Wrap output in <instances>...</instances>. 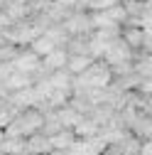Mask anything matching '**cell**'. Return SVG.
Returning <instances> with one entry per match:
<instances>
[{"instance_id":"6da1fadb","label":"cell","mask_w":152,"mask_h":155,"mask_svg":"<svg viewBox=\"0 0 152 155\" xmlns=\"http://www.w3.org/2000/svg\"><path fill=\"white\" fill-rule=\"evenodd\" d=\"M12 62H15V69H17V71L34 76V81L40 79V76L47 74V71L42 69V57L37 54L34 49H30V47H22L20 52H17V57H15Z\"/></svg>"},{"instance_id":"7a4b0ae2","label":"cell","mask_w":152,"mask_h":155,"mask_svg":"<svg viewBox=\"0 0 152 155\" xmlns=\"http://www.w3.org/2000/svg\"><path fill=\"white\" fill-rule=\"evenodd\" d=\"M120 37L135 49L138 54L142 52V47H145V40H147V35H145V27L142 25H123L120 27Z\"/></svg>"},{"instance_id":"3957f363","label":"cell","mask_w":152,"mask_h":155,"mask_svg":"<svg viewBox=\"0 0 152 155\" xmlns=\"http://www.w3.org/2000/svg\"><path fill=\"white\" fill-rule=\"evenodd\" d=\"M66 64H69V52H66V47H56L54 52H49L44 59H42V69H44L47 74L59 71V69H66Z\"/></svg>"},{"instance_id":"277c9868","label":"cell","mask_w":152,"mask_h":155,"mask_svg":"<svg viewBox=\"0 0 152 155\" xmlns=\"http://www.w3.org/2000/svg\"><path fill=\"white\" fill-rule=\"evenodd\" d=\"M54 148H52V138L47 133H34V135H30L27 138V153H32V155H49Z\"/></svg>"},{"instance_id":"5b68a950","label":"cell","mask_w":152,"mask_h":155,"mask_svg":"<svg viewBox=\"0 0 152 155\" xmlns=\"http://www.w3.org/2000/svg\"><path fill=\"white\" fill-rule=\"evenodd\" d=\"M71 130L76 133V138H93V135H98V133H101V126L93 121L91 116H81L79 123H76Z\"/></svg>"},{"instance_id":"8992f818","label":"cell","mask_w":152,"mask_h":155,"mask_svg":"<svg viewBox=\"0 0 152 155\" xmlns=\"http://www.w3.org/2000/svg\"><path fill=\"white\" fill-rule=\"evenodd\" d=\"M93 62H96V57H93V54H69V64H66V69H69L74 76H81Z\"/></svg>"},{"instance_id":"52a82bcc","label":"cell","mask_w":152,"mask_h":155,"mask_svg":"<svg viewBox=\"0 0 152 155\" xmlns=\"http://www.w3.org/2000/svg\"><path fill=\"white\" fill-rule=\"evenodd\" d=\"M74 140H76V133L71 128H64V130H59L56 135H52V148L54 150H69L74 145Z\"/></svg>"},{"instance_id":"ba28073f","label":"cell","mask_w":152,"mask_h":155,"mask_svg":"<svg viewBox=\"0 0 152 155\" xmlns=\"http://www.w3.org/2000/svg\"><path fill=\"white\" fill-rule=\"evenodd\" d=\"M27 150V138H17V135H5L3 140V153L5 155H17Z\"/></svg>"},{"instance_id":"9c48e42d","label":"cell","mask_w":152,"mask_h":155,"mask_svg":"<svg viewBox=\"0 0 152 155\" xmlns=\"http://www.w3.org/2000/svg\"><path fill=\"white\" fill-rule=\"evenodd\" d=\"M20 113L15 106H12V101H10V96H0V128H5L15 116Z\"/></svg>"},{"instance_id":"30bf717a","label":"cell","mask_w":152,"mask_h":155,"mask_svg":"<svg viewBox=\"0 0 152 155\" xmlns=\"http://www.w3.org/2000/svg\"><path fill=\"white\" fill-rule=\"evenodd\" d=\"M56 116H59V121H62L64 128H74L76 123H79V118H81V113H79V111H74L71 104L64 106V108H56Z\"/></svg>"},{"instance_id":"8fae6325","label":"cell","mask_w":152,"mask_h":155,"mask_svg":"<svg viewBox=\"0 0 152 155\" xmlns=\"http://www.w3.org/2000/svg\"><path fill=\"white\" fill-rule=\"evenodd\" d=\"M91 25H93V30H116L118 25L110 20V15H108V10H103V12H91Z\"/></svg>"},{"instance_id":"7c38bea8","label":"cell","mask_w":152,"mask_h":155,"mask_svg":"<svg viewBox=\"0 0 152 155\" xmlns=\"http://www.w3.org/2000/svg\"><path fill=\"white\" fill-rule=\"evenodd\" d=\"M66 52H69V54H91L88 37H69V42H66Z\"/></svg>"},{"instance_id":"4fadbf2b","label":"cell","mask_w":152,"mask_h":155,"mask_svg":"<svg viewBox=\"0 0 152 155\" xmlns=\"http://www.w3.org/2000/svg\"><path fill=\"white\" fill-rule=\"evenodd\" d=\"M30 49H34V52H37V54H40L42 59H44V57H47L49 52H54V49H56V45L49 40L47 35H40V37H37V40L30 45Z\"/></svg>"},{"instance_id":"5bb4252c","label":"cell","mask_w":152,"mask_h":155,"mask_svg":"<svg viewBox=\"0 0 152 155\" xmlns=\"http://www.w3.org/2000/svg\"><path fill=\"white\" fill-rule=\"evenodd\" d=\"M108 15H110V20H113V22H116V25H118V27H123V25H125V22H128V17H130V15H128V10H125V5H123V3H120V5H113V8H110V10H108Z\"/></svg>"},{"instance_id":"9a60e30c","label":"cell","mask_w":152,"mask_h":155,"mask_svg":"<svg viewBox=\"0 0 152 155\" xmlns=\"http://www.w3.org/2000/svg\"><path fill=\"white\" fill-rule=\"evenodd\" d=\"M20 49H22V47H17V45H12V42H3V45H0V62H12Z\"/></svg>"},{"instance_id":"2e32d148","label":"cell","mask_w":152,"mask_h":155,"mask_svg":"<svg viewBox=\"0 0 152 155\" xmlns=\"http://www.w3.org/2000/svg\"><path fill=\"white\" fill-rule=\"evenodd\" d=\"M123 0H88V12H103L110 10L113 5H120Z\"/></svg>"},{"instance_id":"e0dca14e","label":"cell","mask_w":152,"mask_h":155,"mask_svg":"<svg viewBox=\"0 0 152 155\" xmlns=\"http://www.w3.org/2000/svg\"><path fill=\"white\" fill-rule=\"evenodd\" d=\"M142 27H145V35L152 37V15H145L142 17Z\"/></svg>"},{"instance_id":"ac0fdd59","label":"cell","mask_w":152,"mask_h":155,"mask_svg":"<svg viewBox=\"0 0 152 155\" xmlns=\"http://www.w3.org/2000/svg\"><path fill=\"white\" fill-rule=\"evenodd\" d=\"M140 155H152V138L142 140V150H140Z\"/></svg>"},{"instance_id":"d6986e66","label":"cell","mask_w":152,"mask_h":155,"mask_svg":"<svg viewBox=\"0 0 152 155\" xmlns=\"http://www.w3.org/2000/svg\"><path fill=\"white\" fill-rule=\"evenodd\" d=\"M49 155H69V150H52Z\"/></svg>"},{"instance_id":"ffe728a7","label":"cell","mask_w":152,"mask_h":155,"mask_svg":"<svg viewBox=\"0 0 152 155\" xmlns=\"http://www.w3.org/2000/svg\"><path fill=\"white\" fill-rule=\"evenodd\" d=\"M17 155H32V153H27V150H25V153H17Z\"/></svg>"},{"instance_id":"44dd1931","label":"cell","mask_w":152,"mask_h":155,"mask_svg":"<svg viewBox=\"0 0 152 155\" xmlns=\"http://www.w3.org/2000/svg\"><path fill=\"white\" fill-rule=\"evenodd\" d=\"M150 108H152V96H150Z\"/></svg>"}]
</instances>
